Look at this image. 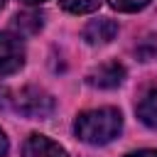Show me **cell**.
<instances>
[{
  "instance_id": "obj_5",
  "label": "cell",
  "mask_w": 157,
  "mask_h": 157,
  "mask_svg": "<svg viewBox=\"0 0 157 157\" xmlns=\"http://www.w3.org/2000/svg\"><path fill=\"white\" fill-rule=\"evenodd\" d=\"M22 157H66V152L47 135H29L22 145Z\"/></svg>"
},
{
  "instance_id": "obj_11",
  "label": "cell",
  "mask_w": 157,
  "mask_h": 157,
  "mask_svg": "<svg viewBox=\"0 0 157 157\" xmlns=\"http://www.w3.org/2000/svg\"><path fill=\"white\" fill-rule=\"evenodd\" d=\"M125 157H157V150H137V152H130Z\"/></svg>"
},
{
  "instance_id": "obj_7",
  "label": "cell",
  "mask_w": 157,
  "mask_h": 157,
  "mask_svg": "<svg viewBox=\"0 0 157 157\" xmlns=\"http://www.w3.org/2000/svg\"><path fill=\"white\" fill-rule=\"evenodd\" d=\"M137 118L147 125V128H157V88H150L135 105Z\"/></svg>"
},
{
  "instance_id": "obj_2",
  "label": "cell",
  "mask_w": 157,
  "mask_h": 157,
  "mask_svg": "<svg viewBox=\"0 0 157 157\" xmlns=\"http://www.w3.org/2000/svg\"><path fill=\"white\" fill-rule=\"evenodd\" d=\"M15 108L27 115V118H47L52 110H54V101L49 93H44L42 88H22L17 93V101H15Z\"/></svg>"
},
{
  "instance_id": "obj_1",
  "label": "cell",
  "mask_w": 157,
  "mask_h": 157,
  "mask_svg": "<svg viewBox=\"0 0 157 157\" xmlns=\"http://www.w3.org/2000/svg\"><path fill=\"white\" fill-rule=\"evenodd\" d=\"M120 130H123V115L115 108L86 110L74 123L76 137L83 140V142H88V145H105V142L115 140Z\"/></svg>"
},
{
  "instance_id": "obj_6",
  "label": "cell",
  "mask_w": 157,
  "mask_h": 157,
  "mask_svg": "<svg viewBox=\"0 0 157 157\" xmlns=\"http://www.w3.org/2000/svg\"><path fill=\"white\" fill-rule=\"evenodd\" d=\"M118 34V22L110 17H101V20H91L83 29V39L88 44H108L113 37Z\"/></svg>"
},
{
  "instance_id": "obj_13",
  "label": "cell",
  "mask_w": 157,
  "mask_h": 157,
  "mask_svg": "<svg viewBox=\"0 0 157 157\" xmlns=\"http://www.w3.org/2000/svg\"><path fill=\"white\" fill-rule=\"evenodd\" d=\"M20 2H25V5H39V2H44V0H20Z\"/></svg>"
},
{
  "instance_id": "obj_10",
  "label": "cell",
  "mask_w": 157,
  "mask_h": 157,
  "mask_svg": "<svg viewBox=\"0 0 157 157\" xmlns=\"http://www.w3.org/2000/svg\"><path fill=\"white\" fill-rule=\"evenodd\" d=\"M108 2H110V7H115L120 12H137L150 5V0H108Z\"/></svg>"
},
{
  "instance_id": "obj_8",
  "label": "cell",
  "mask_w": 157,
  "mask_h": 157,
  "mask_svg": "<svg viewBox=\"0 0 157 157\" xmlns=\"http://www.w3.org/2000/svg\"><path fill=\"white\" fill-rule=\"evenodd\" d=\"M59 2L71 15H86V12L98 10V5H101V0H59Z\"/></svg>"
},
{
  "instance_id": "obj_9",
  "label": "cell",
  "mask_w": 157,
  "mask_h": 157,
  "mask_svg": "<svg viewBox=\"0 0 157 157\" xmlns=\"http://www.w3.org/2000/svg\"><path fill=\"white\" fill-rule=\"evenodd\" d=\"M15 27L20 32H37V29H42V15H37V12H22V15L15 17Z\"/></svg>"
},
{
  "instance_id": "obj_3",
  "label": "cell",
  "mask_w": 157,
  "mask_h": 157,
  "mask_svg": "<svg viewBox=\"0 0 157 157\" xmlns=\"http://www.w3.org/2000/svg\"><path fill=\"white\" fill-rule=\"evenodd\" d=\"M25 64V44L10 32H0V74H15Z\"/></svg>"
},
{
  "instance_id": "obj_14",
  "label": "cell",
  "mask_w": 157,
  "mask_h": 157,
  "mask_svg": "<svg viewBox=\"0 0 157 157\" xmlns=\"http://www.w3.org/2000/svg\"><path fill=\"white\" fill-rule=\"evenodd\" d=\"M2 5H5V0H0V10H2Z\"/></svg>"
},
{
  "instance_id": "obj_4",
  "label": "cell",
  "mask_w": 157,
  "mask_h": 157,
  "mask_svg": "<svg viewBox=\"0 0 157 157\" xmlns=\"http://www.w3.org/2000/svg\"><path fill=\"white\" fill-rule=\"evenodd\" d=\"M123 78H125V69L118 61H105L88 74V83L96 88H115L123 83Z\"/></svg>"
},
{
  "instance_id": "obj_12",
  "label": "cell",
  "mask_w": 157,
  "mask_h": 157,
  "mask_svg": "<svg viewBox=\"0 0 157 157\" xmlns=\"http://www.w3.org/2000/svg\"><path fill=\"white\" fill-rule=\"evenodd\" d=\"M5 152H7V137H5V132L0 130V157H5Z\"/></svg>"
}]
</instances>
